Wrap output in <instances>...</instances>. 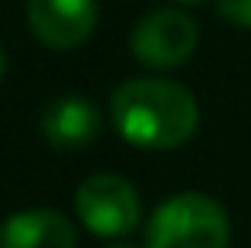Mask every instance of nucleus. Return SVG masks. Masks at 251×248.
<instances>
[{
    "label": "nucleus",
    "mask_w": 251,
    "mask_h": 248,
    "mask_svg": "<svg viewBox=\"0 0 251 248\" xmlns=\"http://www.w3.org/2000/svg\"><path fill=\"white\" fill-rule=\"evenodd\" d=\"M231 224L207 194H173L146 224V248H227Z\"/></svg>",
    "instance_id": "nucleus-2"
},
{
    "label": "nucleus",
    "mask_w": 251,
    "mask_h": 248,
    "mask_svg": "<svg viewBox=\"0 0 251 248\" xmlns=\"http://www.w3.org/2000/svg\"><path fill=\"white\" fill-rule=\"evenodd\" d=\"M217 14L227 24H234L241 31H251V0H217Z\"/></svg>",
    "instance_id": "nucleus-8"
},
{
    "label": "nucleus",
    "mask_w": 251,
    "mask_h": 248,
    "mask_svg": "<svg viewBox=\"0 0 251 248\" xmlns=\"http://www.w3.org/2000/svg\"><path fill=\"white\" fill-rule=\"evenodd\" d=\"M95 0H27V24L34 38L54 51H72L95 31Z\"/></svg>",
    "instance_id": "nucleus-5"
},
{
    "label": "nucleus",
    "mask_w": 251,
    "mask_h": 248,
    "mask_svg": "<svg viewBox=\"0 0 251 248\" xmlns=\"http://www.w3.org/2000/svg\"><path fill=\"white\" fill-rule=\"evenodd\" d=\"M112 123L126 143L143 150L183 146L201 123L197 99L170 79H129L112 92Z\"/></svg>",
    "instance_id": "nucleus-1"
},
{
    "label": "nucleus",
    "mask_w": 251,
    "mask_h": 248,
    "mask_svg": "<svg viewBox=\"0 0 251 248\" xmlns=\"http://www.w3.org/2000/svg\"><path fill=\"white\" fill-rule=\"evenodd\" d=\"M3 68H7V58H3V48H0V79H3Z\"/></svg>",
    "instance_id": "nucleus-10"
},
{
    "label": "nucleus",
    "mask_w": 251,
    "mask_h": 248,
    "mask_svg": "<svg viewBox=\"0 0 251 248\" xmlns=\"http://www.w3.org/2000/svg\"><path fill=\"white\" fill-rule=\"evenodd\" d=\"M41 133L54 150H82L99 139L102 112L85 95H58L44 109Z\"/></svg>",
    "instance_id": "nucleus-6"
},
{
    "label": "nucleus",
    "mask_w": 251,
    "mask_h": 248,
    "mask_svg": "<svg viewBox=\"0 0 251 248\" xmlns=\"http://www.w3.org/2000/svg\"><path fill=\"white\" fill-rule=\"evenodd\" d=\"M75 211L92 235L123 238L139 224V194L119 173H95L78 187Z\"/></svg>",
    "instance_id": "nucleus-3"
},
{
    "label": "nucleus",
    "mask_w": 251,
    "mask_h": 248,
    "mask_svg": "<svg viewBox=\"0 0 251 248\" xmlns=\"http://www.w3.org/2000/svg\"><path fill=\"white\" fill-rule=\"evenodd\" d=\"M0 248H75V224L58 211H21L3 221Z\"/></svg>",
    "instance_id": "nucleus-7"
},
{
    "label": "nucleus",
    "mask_w": 251,
    "mask_h": 248,
    "mask_svg": "<svg viewBox=\"0 0 251 248\" xmlns=\"http://www.w3.org/2000/svg\"><path fill=\"white\" fill-rule=\"evenodd\" d=\"M109 248H139V245H129V242H112Z\"/></svg>",
    "instance_id": "nucleus-9"
},
{
    "label": "nucleus",
    "mask_w": 251,
    "mask_h": 248,
    "mask_svg": "<svg viewBox=\"0 0 251 248\" xmlns=\"http://www.w3.org/2000/svg\"><path fill=\"white\" fill-rule=\"evenodd\" d=\"M176 3H204V0H176Z\"/></svg>",
    "instance_id": "nucleus-11"
},
{
    "label": "nucleus",
    "mask_w": 251,
    "mask_h": 248,
    "mask_svg": "<svg viewBox=\"0 0 251 248\" xmlns=\"http://www.w3.org/2000/svg\"><path fill=\"white\" fill-rule=\"evenodd\" d=\"M197 24L183 14V10H150L129 34L132 55L146 65V68H180L194 51H197Z\"/></svg>",
    "instance_id": "nucleus-4"
}]
</instances>
